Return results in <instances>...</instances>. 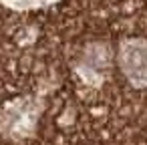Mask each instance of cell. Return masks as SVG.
I'll list each match as a JSON object with an SVG mask.
<instances>
[{"label":"cell","instance_id":"obj_1","mask_svg":"<svg viewBox=\"0 0 147 145\" xmlns=\"http://www.w3.org/2000/svg\"><path fill=\"white\" fill-rule=\"evenodd\" d=\"M117 65L135 89H147V38H125L117 51Z\"/></svg>","mask_w":147,"mask_h":145},{"label":"cell","instance_id":"obj_2","mask_svg":"<svg viewBox=\"0 0 147 145\" xmlns=\"http://www.w3.org/2000/svg\"><path fill=\"white\" fill-rule=\"evenodd\" d=\"M61 2V0H0V6L16 12H28V10H42L53 4Z\"/></svg>","mask_w":147,"mask_h":145}]
</instances>
